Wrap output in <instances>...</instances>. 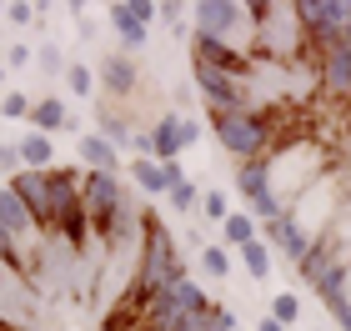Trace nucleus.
<instances>
[{
    "mask_svg": "<svg viewBox=\"0 0 351 331\" xmlns=\"http://www.w3.org/2000/svg\"><path fill=\"white\" fill-rule=\"evenodd\" d=\"M266 176H271V191L281 196V206L291 211V206H296V201L311 191L316 181H322V176H331L326 140L301 136V140H291V146L271 151V156H266Z\"/></svg>",
    "mask_w": 351,
    "mask_h": 331,
    "instance_id": "f257e3e1",
    "label": "nucleus"
},
{
    "mask_svg": "<svg viewBox=\"0 0 351 331\" xmlns=\"http://www.w3.org/2000/svg\"><path fill=\"white\" fill-rule=\"evenodd\" d=\"M211 131H216V140L236 156V161H266V156L276 151V136H271V121H266L261 106H251V110H216Z\"/></svg>",
    "mask_w": 351,
    "mask_h": 331,
    "instance_id": "f03ea898",
    "label": "nucleus"
},
{
    "mask_svg": "<svg viewBox=\"0 0 351 331\" xmlns=\"http://www.w3.org/2000/svg\"><path fill=\"white\" fill-rule=\"evenodd\" d=\"M191 30H196V36H211V40H226L246 56H251V40H256L251 10L241 0H196V5H191Z\"/></svg>",
    "mask_w": 351,
    "mask_h": 331,
    "instance_id": "7ed1b4c3",
    "label": "nucleus"
},
{
    "mask_svg": "<svg viewBox=\"0 0 351 331\" xmlns=\"http://www.w3.org/2000/svg\"><path fill=\"white\" fill-rule=\"evenodd\" d=\"M346 196H351V191H346V181L337 176V171H331V176L316 181V186H311V191L301 196L286 216H291V221H296V231L316 246V241H322V236L331 231V221H337V211H341V201H346Z\"/></svg>",
    "mask_w": 351,
    "mask_h": 331,
    "instance_id": "20e7f679",
    "label": "nucleus"
},
{
    "mask_svg": "<svg viewBox=\"0 0 351 331\" xmlns=\"http://www.w3.org/2000/svg\"><path fill=\"white\" fill-rule=\"evenodd\" d=\"M191 86L201 90V101L211 106V116L216 110H251L256 106V90L246 81H236L226 71H211V66H201V60H191Z\"/></svg>",
    "mask_w": 351,
    "mask_h": 331,
    "instance_id": "39448f33",
    "label": "nucleus"
},
{
    "mask_svg": "<svg viewBox=\"0 0 351 331\" xmlns=\"http://www.w3.org/2000/svg\"><path fill=\"white\" fill-rule=\"evenodd\" d=\"M236 191H241V201H246V211L261 221H281L286 216V206H281V196L271 191V176H266V161H241L236 166Z\"/></svg>",
    "mask_w": 351,
    "mask_h": 331,
    "instance_id": "423d86ee",
    "label": "nucleus"
},
{
    "mask_svg": "<svg viewBox=\"0 0 351 331\" xmlns=\"http://www.w3.org/2000/svg\"><path fill=\"white\" fill-rule=\"evenodd\" d=\"M191 60H201V66H211V71H226V75H236V81H246V86H251V75H256V56L236 51V45H226V40L196 36V30H191Z\"/></svg>",
    "mask_w": 351,
    "mask_h": 331,
    "instance_id": "0eeeda50",
    "label": "nucleus"
},
{
    "mask_svg": "<svg viewBox=\"0 0 351 331\" xmlns=\"http://www.w3.org/2000/svg\"><path fill=\"white\" fill-rule=\"evenodd\" d=\"M0 226H5L15 241H25V246H36V241H40L36 216H30V206L21 201V191H15L10 181H0Z\"/></svg>",
    "mask_w": 351,
    "mask_h": 331,
    "instance_id": "6e6552de",
    "label": "nucleus"
},
{
    "mask_svg": "<svg viewBox=\"0 0 351 331\" xmlns=\"http://www.w3.org/2000/svg\"><path fill=\"white\" fill-rule=\"evenodd\" d=\"M75 166L121 176V146H116V140H106L101 131H81V140H75Z\"/></svg>",
    "mask_w": 351,
    "mask_h": 331,
    "instance_id": "1a4fd4ad",
    "label": "nucleus"
},
{
    "mask_svg": "<svg viewBox=\"0 0 351 331\" xmlns=\"http://www.w3.org/2000/svg\"><path fill=\"white\" fill-rule=\"evenodd\" d=\"M101 86H106V96H110V101H131V96H136V86H141L136 60H125L121 51H116V56H101Z\"/></svg>",
    "mask_w": 351,
    "mask_h": 331,
    "instance_id": "9d476101",
    "label": "nucleus"
},
{
    "mask_svg": "<svg viewBox=\"0 0 351 331\" xmlns=\"http://www.w3.org/2000/svg\"><path fill=\"white\" fill-rule=\"evenodd\" d=\"M181 121H186V110H166V116L151 125V156L156 161H181V151H186Z\"/></svg>",
    "mask_w": 351,
    "mask_h": 331,
    "instance_id": "9b49d317",
    "label": "nucleus"
},
{
    "mask_svg": "<svg viewBox=\"0 0 351 331\" xmlns=\"http://www.w3.org/2000/svg\"><path fill=\"white\" fill-rule=\"evenodd\" d=\"M261 241H266V246H276V251H286V261H296V266L306 261V251H311V241L296 231V221H291V216L266 221V226H261Z\"/></svg>",
    "mask_w": 351,
    "mask_h": 331,
    "instance_id": "f8f14e48",
    "label": "nucleus"
},
{
    "mask_svg": "<svg viewBox=\"0 0 351 331\" xmlns=\"http://www.w3.org/2000/svg\"><path fill=\"white\" fill-rule=\"evenodd\" d=\"M106 15H110V30H116V36H121V56H136V51H146L151 30L141 25V21H131V10H125V0H116V5H110Z\"/></svg>",
    "mask_w": 351,
    "mask_h": 331,
    "instance_id": "ddd939ff",
    "label": "nucleus"
},
{
    "mask_svg": "<svg viewBox=\"0 0 351 331\" xmlns=\"http://www.w3.org/2000/svg\"><path fill=\"white\" fill-rule=\"evenodd\" d=\"M66 125H71V110H66V101H60V96H45V101L30 106V131L56 136V131H66Z\"/></svg>",
    "mask_w": 351,
    "mask_h": 331,
    "instance_id": "4468645a",
    "label": "nucleus"
},
{
    "mask_svg": "<svg viewBox=\"0 0 351 331\" xmlns=\"http://www.w3.org/2000/svg\"><path fill=\"white\" fill-rule=\"evenodd\" d=\"M15 146H21V166H25V171H51V166H56V140H51V136L25 131Z\"/></svg>",
    "mask_w": 351,
    "mask_h": 331,
    "instance_id": "2eb2a0df",
    "label": "nucleus"
},
{
    "mask_svg": "<svg viewBox=\"0 0 351 331\" xmlns=\"http://www.w3.org/2000/svg\"><path fill=\"white\" fill-rule=\"evenodd\" d=\"M322 246L331 251V261L351 266V196L341 201V211H337V221H331V231L322 236Z\"/></svg>",
    "mask_w": 351,
    "mask_h": 331,
    "instance_id": "dca6fc26",
    "label": "nucleus"
},
{
    "mask_svg": "<svg viewBox=\"0 0 351 331\" xmlns=\"http://www.w3.org/2000/svg\"><path fill=\"white\" fill-rule=\"evenodd\" d=\"M131 181H136L146 196H171V176H166L161 161H146V156H136V161H131Z\"/></svg>",
    "mask_w": 351,
    "mask_h": 331,
    "instance_id": "f3484780",
    "label": "nucleus"
},
{
    "mask_svg": "<svg viewBox=\"0 0 351 331\" xmlns=\"http://www.w3.org/2000/svg\"><path fill=\"white\" fill-rule=\"evenodd\" d=\"M221 236H226V246L241 251L246 241H256V236H261V221L251 216V211H231L226 221H221Z\"/></svg>",
    "mask_w": 351,
    "mask_h": 331,
    "instance_id": "a211bd4d",
    "label": "nucleus"
},
{
    "mask_svg": "<svg viewBox=\"0 0 351 331\" xmlns=\"http://www.w3.org/2000/svg\"><path fill=\"white\" fill-rule=\"evenodd\" d=\"M0 266L30 281V246H25V241H15V236H10L5 226H0Z\"/></svg>",
    "mask_w": 351,
    "mask_h": 331,
    "instance_id": "6ab92c4d",
    "label": "nucleus"
},
{
    "mask_svg": "<svg viewBox=\"0 0 351 331\" xmlns=\"http://www.w3.org/2000/svg\"><path fill=\"white\" fill-rule=\"evenodd\" d=\"M95 121H101V136L106 140H116V146L125 151V146H131V125H125V116H121V110H110V106H95Z\"/></svg>",
    "mask_w": 351,
    "mask_h": 331,
    "instance_id": "aec40b11",
    "label": "nucleus"
},
{
    "mask_svg": "<svg viewBox=\"0 0 351 331\" xmlns=\"http://www.w3.org/2000/svg\"><path fill=\"white\" fill-rule=\"evenodd\" d=\"M241 261H246V276H251V281H266V276H271V246L261 241V236L241 246Z\"/></svg>",
    "mask_w": 351,
    "mask_h": 331,
    "instance_id": "412c9836",
    "label": "nucleus"
},
{
    "mask_svg": "<svg viewBox=\"0 0 351 331\" xmlns=\"http://www.w3.org/2000/svg\"><path fill=\"white\" fill-rule=\"evenodd\" d=\"M201 271L211 281H226L231 276V246L226 241H221V246H201Z\"/></svg>",
    "mask_w": 351,
    "mask_h": 331,
    "instance_id": "4be33fe9",
    "label": "nucleus"
},
{
    "mask_svg": "<svg viewBox=\"0 0 351 331\" xmlns=\"http://www.w3.org/2000/svg\"><path fill=\"white\" fill-rule=\"evenodd\" d=\"M271 321H281V326H296V317H301V302H296V291H276L271 296V311H266Z\"/></svg>",
    "mask_w": 351,
    "mask_h": 331,
    "instance_id": "5701e85b",
    "label": "nucleus"
},
{
    "mask_svg": "<svg viewBox=\"0 0 351 331\" xmlns=\"http://www.w3.org/2000/svg\"><path fill=\"white\" fill-rule=\"evenodd\" d=\"M201 196H206V191H201V186L186 176V181L176 186V191H171L166 201H171V211H181V216H186V211H201Z\"/></svg>",
    "mask_w": 351,
    "mask_h": 331,
    "instance_id": "b1692460",
    "label": "nucleus"
},
{
    "mask_svg": "<svg viewBox=\"0 0 351 331\" xmlns=\"http://www.w3.org/2000/svg\"><path fill=\"white\" fill-rule=\"evenodd\" d=\"M95 81H101V75H95L86 60H71V71H66V86H71V96H90L95 90Z\"/></svg>",
    "mask_w": 351,
    "mask_h": 331,
    "instance_id": "393cba45",
    "label": "nucleus"
},
{
    "mask_svg": "<svg viewBox=\"0 0 351 331\" xmlns=\"http://www.w3.org/2000/svg\"><path fill=\"white\" fill-rule=\"evenodd\" d=\"M30 96H21V90H5V101H0V116L5 121H30Z\"/></svg>",
    "mask_w": 351,
    "mask_h": 331,
    "instance_id": "a878e982",
    "label": "nucleus"
},
{
    "mask_svg": "<svg viewBox=\"0 0 351 331\" xmlns=\"http://www.w3.org/2000/svg\"><path fill=\"white\" fill-rule=\"evenodd\" d=\"M201 216H206V221H226V216H231L226 191H206V196H201Z\"/></svg>",
    "mask_w": 351,
    "mask_h": 331,
    "instance_id": "bb28decb",
    "label": "nucleus"
},
{
    "mask_svg": "<svg viewBox=\"0 0 351 331\" xmlns=\"http://www.w3.org/2000/svg\"><path fill=\"white\" fill-rule=\"evenodd\" d=\"M5 21H10V25H36V21H40V5H30V0H10V5H5Z\"/></svg>",
    "mask_w": 351,
    "mask_h": 331,
    "instance_id": "cd10ccee",
    "label": "nucleus"
},
{
    "mask_svg": "<svg viewBox=\"0 0 351 331\" xmlns=\"http://www.w3.org/2000/svg\"><path fill=\"white\" fill-rule=\"evenodd\" d=\"M125 10H131V21H141L146 30L161 21V5H156V0H125Z\"/></svg>",
    "mask_w": 351,
    "mask_h": 331,
    "instance_id": "c85d7f7f",
    "label": "nucleus"
},
{
    "mask_svg": "<svg viewBox=\"0 0 351 331\" xmlns=\"http://www.w3.org/2000/svg\"><path fill=\"white\" fill-rule=\"evenodd\" d=\"M36 60H40V71H71V60H66V51H60L56 40H45Z\"/></svg>",
    "mask_w": 351,
    "mask_h": 331,
    "instance_id": "c756f323",
    "label": "nucleus"
},
{
    "mask_svg": "<svg viewBox=\"0 0 351 331\" xmlns=\"http://www.w3.org/2000/svg\"><path fill=\"white\" fill-rule=\"evenodd\" d=\"M21 171H25V166H21V146L5 140V146H0V176L10 181V176H21Z\"/></svg>",
    "mask_w": 351,
    "mask_h": 331,
    "instance_id": "7c9ffc66",
    "label": "nucleus"
},
{
    "mask_svg": "<svg viewBox=\"0 0 351 331\" xmlns=\"http://www.w3.org/2000/svg\"><path fill=\"white\" fill-rule=\"evenodd\" d=\"M181 15H191V5H176V0H166V5H161V21H166L171 30H186Z\"/></svg>",
    "mask_w": 351,
    "mask_h": 331,
    "instance_id": "2f4dec72",
    "label": "nucleus"
},
{
    "mask_svg": "<svg viewBox=\"0 0 351 331\" xmlns=\"http://www.w3.org/2000/svg\"><path fill=\"white\" fill-rule=\"evenodd\" d=\"M5 66H10V71H21V66H30V51H25L21 40H15L10 51H5Z\"/></svg>",
    "mask_w": 351,
    "mask_h": 331,
    "instance_id": "473e14b6",
    "label": "nucleus"
},
{
    "mask_svg": "<svg viewBox=\"0 0 351 331\" xmlns=\"http://www.w3.org/2000/svg\"><path fill=\"white\" fill-rule=\"evenodd\" d=\"M181 136H186V146H196V140H201V121L186 116V121H181Z\"/></svg>",
    "mask_w": 351,
    "mask_h": 331,
    "instance_id": "72a5a7b5",
    "label": "nucleus"
},
{
    "mask_svg": "<svg viewBox=\"0 0 351 331\" xmlns=\"http://www.w3.org/2000/svg\"><path fill=\"white\" fill-rule=\"evenodd\" d=\"M256 331H286V326H281V321H271V317H261V321H256Z\"/></svg>",
    "mask_w": 351,
    "mask_h": 331,
    "instance_id": "f704fd0d",
    "label": "nucleus"
},
{
    "mask_svg": "<svg viewBox=\"0 0 351 331\" xmlns=\"http://www.w3.org/2000/svg\"><path fill=\"white\" fill-rule=\"evenodd\" d=\"M0 15H5V0H0Z\"/></svg>",
    "mask_w": 351,
    "mask_h": 331,
    "instance_id": "c9c22d12",
    "label": "nucleus"
},
{
    "mask_svg": "<svg viewBox=\"0 0 351 331\" xmlns=\"http://www.w3.org/2000/svg\"><path fill=\"white\" fill-rule=\"evenodd\" d=\"M346 191H351V181H346Z\"/></svg>",
    "mask_w": 351,
    "mask_h": 331,
    "instance_id": "e433bc0d",
    "label": "nucleus"
}]
</instances>
